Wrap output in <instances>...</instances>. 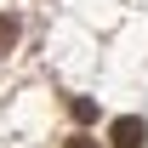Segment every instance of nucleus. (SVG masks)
<instances>
[{
	"instance_id": "1",
	"label": "nucleus",
	"mask_w": 148,
	"mask_h": 148,
	"mask_svg": "<svg viewBox=\"0 0 148 148\" xmlns=\"http://www.w3.org/2000/svg\"><path fill=\"white\" fill-rule=\"evenodd\" d=\"M108 143L114 148H148V120L143 114H120V120L108 125Z\"/></svg>"
},
{
	"instance_id": "2",
	"label": "nucleus",
	"mask_w": 148,
	"mask_h": 148,
	"mask_svg": "<svg viewBox=\"0 0 148 148\" xmlns=\"http://www.w3.org/2000/svg\"><path fill=\"white\" fill-rule=\"evenodd\" d=\"M69 114H74V120H97V103H91V97H74Z\"/></svg>"
},
{
	"instance_id": "3",
	"label": "nucleus",
	"mask_w": 148,
	"mask_h": 148,
	"mask_svg": "<svg viewBox=\"0 0 148 148\" xmlns=\"http://www.w3.org/2000/svg\"><path fill=\"white\" fill-rule=\"evenodd\" d=\"M12 40H17V17H0V51H6Z\"/></svg>"
},
{
	"instance_id": "4",
	"label": "nucleus",
	"mask_w": 148,
	"mask_h": 148,
	"mask_svg": "<svg viewBox=\"0 0 148 148\" xmlns=\"http://www.w3.org/2000/svg\"><path fill=\"white\" fill-rule=\"evenodd\" d=\"M69 148H97V143H91V137H69Z\"/></svg>"
}]
</instances>
